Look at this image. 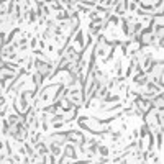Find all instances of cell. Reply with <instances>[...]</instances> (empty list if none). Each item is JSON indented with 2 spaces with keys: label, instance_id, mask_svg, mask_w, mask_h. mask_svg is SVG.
I'll return each instance as SVG.
<instances>
[{
  "label": "cell",
  "instance_id": "1",
  "mask_svg": "<svg viewBox=\"0 0 164 164\" xmlns=\"http://www.w3.org/2000/svg\"><path fill=\"white\" fill-rule=\"evenodd\" d=\"M62 156L67 157V159H75V157H77L75 148L72 146V144H66V146H64V154H62Z\"/></svg>",
  "mask_w": 164,
  "mask_h": 164
},
{
  "label": "cell",
  "instance_id": "3",
  "mask_svg": "<svg viewBox=\"0 0 164 164\" xmlns=\"http://www.w3.org/2000/svg\"><path fill=\"white\" fill-rule=\"evenodd\" d=\"M156 149L163 153V131L156 133Z\"/></svg>",
  "mask_w": 164,
  "mask_h": 164
},
{
  "label": "cell",
  "instance_id": "4",
  "mask_svg": "<svg viewBox=\"0 0 164 164\" xmlns=\"http://www.w3.org/2000/svg\"><path fill=\"white\" fill-rule=\"evenodd\" d=\"M39 138H41V134L33 131V133H31V144H36V143L39 141Z\"/></svg>",
  "mask_w": 164,
  "mask_h": 164
},
{
  "label": "cell",
  "instance_id": "2",
  "mask_svg": "<svg viewBox=\"0 0 164 164\" xmlns=\"http://www.w3.org/2000/svg\"><path fill=\"white\" fill-rule=\"evenodd\" d=\"M133 82L136 85H144L148 82V74H144V72H138V74L133 77Z\"/></svg>",
  "mask_w": 164,
  "mask_h": 164
},
{
  "label": "cell",
  "instance_id": "5",
  "mask_svg": "<svg viewBox=\"0 0 164 164\" xmlns=\"http://www.w3.org/2000/svg\"><path fill=\"white\" fill-rule=\"evenodd\" d=\"M82 41H84V36H82V31H79L77 33V38H75V43H77V44H81L82 48H84V43H82Z\"/></svg>",
  "mask_w": 164,
  "mask_h": 164
},
{
  "label": "cell",
  "instance_id": "6",
  "mask_svg": "<svg viewBox=\"0 0 164 164\" xmlns=\"http://www.w3.org/2000/svg\"><path fill=\"white\" fill-rule=\"evenodd\" d=\"M97 149L100 151V154H102V156H107V154H108V148H107V146H100V144H98V148H97Z\"/></svg>",
  "mask_w": 164,
  "mask_h": 164
},
{
  "label": "cell",
  "instance_id": "8",
  "mask_svg": "<svg viewBox=\"0 0 164 164\" xmlns=\"http://www.w3.org/2000/svg\"><path fill=\"white\" fill-rule=\"evenodd\" d=\"M120 138H121V131H115V133H112V140L113 141L120 140Z\"/></svg>",
  "mask_w": 164,
  "mask_h": 164
},
{
  "label": "cell",
  "instance_id": "7",
  "mask_svg": "<svg viewBox=\"0 0 164 164\" xmlns=\"http://www.w3.org/2000/svg\"><path fill=\"white\" fill-rule=\"evenodd\" d=\"M62 118H64L62 115H52V117H51V123H56V121H61Z\"/></svg>",
  "mask_w": 164,
  "mask_h": 164
}]
</instances>
